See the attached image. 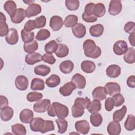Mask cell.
Instances as JSON below:
<instances>
[{
  "instance_id": "6da1fadb",
  "label": "cell",
  "mask_w": 135,
  "mask_h": 135,
  "mask_svg": "<svg viewBox=\"0 0 135 135\" xmlns=\"http://www.w3.org/2000/svg\"><path fill=\"white\" fill-rule=\"evenodd\" d=\"M84 55L88 57L97 59L101 54V50L96 45L95 42L91 39L86 40L83 43Z\"/></svg>"
},
{
  "instance_id": "7a4b0ae2",
  "label": "cell",
  "mask_w": 135,
  "mask_h": 135,
  "mask_svg": "<svg viewBox=\"0 0 135 135\" xmlns=\"http://www.w3.org/2000/svg\"><path fill=\"white\" fill-rule=\"evenodd\" d=\"M68 108L60 103L53 102L47 110V114L49 116L54 117L56 115L58 118L64 119L69 115Z\"/></svg>"
},
{
  "instance_id": "3957f363",
  "label": "cell",
  "mask_w": 135,
  "mask_h": 135,
  "mask_svg": "<svg viewBox=\"0 0 135 135\" xmlns=\"http://www.w3.org/2000/svg\"><path fill=\"white\" fill-rule=\"evenodd\" d=\"M51 105V101L48 99H44L38 101L33 105V110L37 113H43L46 112Z\"/></svg>"
},
{
  "instance_id": "277c9868",
  "label": "cell",
  "mask_w": 135,
  "mask_h": 135,
  "mask_svg": "<svg viewBox=\"0 0 135 135\" xmlns=\"http://www.w3.org/2000/svg\"><path fill=\"white\" fill-rule=\"evenodd\" d=\"M128 50V45L124 40L117 41L113 45V52L118 55H122L124 54Z\"/></svg>"
},
{
  "instance_id": "5b68a950",
  "label": "cell",
  "mask_w": 135,
  "mask_h": 135,
  "mask_svg": "<svg viewBox=\"0 0 135 135\" xmlns=\"http://www.w3.org/2000/svg\"><path fill=\"white\" fill-rule=\"evenodd\" d=\"M122 8V6L120 1L111 0L109 3L108 12L111 15H117L121 12Z\"/></svg>"
},
{
  "instance_id": "8992f818",
  "label": "cell",
  "mask_w": 135,
  "mask_h": 135,
  "mask_svg": "<svg viewBox=\"0 0 135 135\" xmlns=\"http://www.w3.org/2000/svg\"><path fill=\"white\" fill-rule=\"evenodd\" d=\"M45 123V120L41 118L36 117L31 121L30 127L32 131L34 132H41Z\"/></svg>"
},
{
  "instance_id": "52a82bcc",
  "label": "cell",
  "mask_w": 135,
  "mask_h": 135,
  "mask_svg": "<svg viewBox=\"0 0 135 135\" xmlns=\"http://www.w3.org/2000/svg\"><path fill=\"white\" fill-rule=\"evenodd\" d=\"M71 82L75 85L76 88L79 89H84L86 85V80L85 77L80 73L74 74L72 78Z\"/></svg>"
},
{
  "instance_id": "ba28073f",
  "label": "cell",
  "mask_w": 135,
  "mask_h": 135,
  "mask_svg": "<svg viewBox=\"0 0 135 135\" xmlns=\"http://www.w3.org/2000/svg\"><path fill=\"white\" fill-rule=\"evenodd\" d=\"M75 128L78 132L83 134H88L90 127L89 122L85 120L78 121L75 123Z\"/></svg>"
},
{
  "instance_id": "9c48e42d",
  "label": "cell",
  "mask_w": 135,
  "mask_h": 135,
  "mask_svg": "<svg viewBox=\"0 0 135 135\" xmlns=\"http://www.w3.org/2000/svg\"><path fill=\"white\" fill-rule=\"evenodd\" d=\"M107 93L110 95L113 96L116 94L120 93L121 91V88L119 84L114 82H108L104 86Z\"/></svg>"
},
{
  "instance_id": "30bf717a",
  "label": "cell",
  "mask_w": 135,
  "mask_h": 135,
  "mask_svg": "<svg viewBox=\"0 0 135 135\" xmlns=\"http://www.w3.org/2000/svg\"><path fill=\"white\" fill-rule=\"evenodd\" d=\"M15 84L16 88L21 91L26 90L28 86V80L27 78L24 75L17 76L15 81Z\"/></svg>"
},
{
  "instance_id": "8fae6325",
  "label": "cell",
  "mask_w": 135,
  "mask_h": 135,
  "mask_svg": "<svg viewBox=\"0 0 135 135\" xmlns=\"http://www.w3.org/2000/svg\"><path fill=\"white\" fill-rule=\"evenodd\" d=\"M63 25V21L62 18L57 15H54L52 16L50 20V27L54 31L60 30Z\"/></svg>"
},
{
  "instance_id": "7c38bea8",
  "label": "cell",
  "mask_w": 135,
  "mask_h": 135,
  "mask_svg": "<svg viewBox=\"0 0 135 135\" xmlns=\"http://www.w3.org/2000/svg\"><path fill=\"white\" fill-rule=\"evenodd\" d=\"M18 32L14 28H10L8 33L5 36L6 42L10 45L16 44L18 42Z\"/></svg>"
},
{
  "instance_id": "4fadbf2b",
  "label": "cell",
  "mask_w": 135,
  "mask_h": 135,
  "mask_svg": "<svg viewBox=\"0 0 135 135\" xmlns=\"http://www.w3.org/2000/svg\"><path fill=\"white\" fill-rule=\"evenodd\" d=\"M72 31L76 38H81L86 34V27L82 23H77L72 27Z\"/></svg>"
},
{
  "instance_id": "5bb4252c",
  "label": "cell",
  "mask_w": 135,
  "mask_h": 135,
  "mask_svg": "<svg viewBox=\"0 0 135 135\" xmlns=\"http://www.w3.org/2000/svg\"><path fill=\"white\" fill-rule=\"evenodd\" d=\"M107 91L104 87L98 86L95 88L92 92L94 100L101 101L104 100L107 97Z\"/></svg>"
},
{
  "instance_id": "9a60e30c",
  "label": "cell",
  "mask_w": 135,
  "mask_h": 135,
  "mask_svg": "<svg viewBox=\"0 0 135 135\" xmlns=\"http://www.w3.org/2000/svg\"><path fill=\"white\" fill-rule=\"evenodd\" d=\"M34 117L33 112L28 109H24L20 114V119L24 123H29L33 120Z\"/></svg>"
},
{
  "instance_id": "2e32d148",
  "label": "cell",
  "mask_w": 135,
  "mask_h": 135,
  "mask_svg": "<svg viewBox=\"0 0 135 135\" xmlns=\"http://www.w3.org/2000/svg\"><path fill=\"white\" fill-rule=\"evenodd\" d=\"M42 60V55L37 52L28 53L25 57V61L28 65H33Z\"/></svg>"
},
{
  "instance_id": "e0dca14e",
  "label": "cell",
  "mask_w": 135,
  "mask_h": 135,
  "mask_svg": "<svg viewBox=\"0 0 135 135\" xmlns=\"http://www.w3.org/2000/svg\"><path fill=\"white\" fill-rule=\"evenodd\" d=\"M41 6L37 4L33 3L28 5L26 9V16L29 18L32 16H36L41 12Z\"/></svg>"
},
{
  "instance_id": "ac0fdd59",
  "label": "cell",
  "mask_w": 135,
  "mask_h": 135,
  "mask_svg": "<svg viewBox=\"0 0 135 135\" xmlns=\"http://www.w3.org/2000/svg\"><path fill=\"white\" fill-rule=\"evenodd\" d=\"M121 131V126L119 122L111 121L107 126V131L110 135H119Z\"/></svg>"
},
{
  "instance_id": "d6986e66",
  "label": "cell",
  "mask_w": 135,
  "mask_h": 135,
  "mask_svg": "<svg viewBox=\"0 0 135 135\" xmlns=\"http://www.w3.org/2000/svg\"><path fill=\"white\" fill-rule=\"evenodd\" d=\"M121 73V68L117 64L109 65L106 70V74L108 76L111 78H118Z\"/></svg>"
},
{
  "instance_id": "ffe728a7",
  "label": "cell",
  "mask_w": 135,
  "mask_h": 135,
  "mask_svg": "<svg viewBox=\"0 0 135 135\" xmlns=\"http://www.w3.org/2000/svg\"><path fill=\"white\" fill-rule=\"evenodd\" d=\"M75 89L76 87L72 82H68L60 87L59 92L63 96L67 97L69 96Z\"/></svg>"
},
{
  "instance_id": "44dd1931",
  "label": "cell",
  "mask_w": 135,
  "mask_h": 135,
  "mask_svg": "<svg viewBox=\"0 0 135 135\" xmlns=\"http://www.w3.org/2000/svg\"><path fill=\"white\" fill-rule=\"evenodd\" d=\"M26 16V11L22 8H18L17 9L15 15L11 17V20L13 23L19 24L24 20Z\"/></svg>"
},
{
  "instance_id": "7402d4cb",
  "label": "cell",
  "mask_w": 135,
  "mask_h": 135,
  "mask_svg": "<svg viewBox=\"0 0 135 135\" xmlns=\"http://www.w3.org/2000/svg\"><path fill=\"white\" fill-rule=\"evenodd\" d=\"M14 111L10 107H5L1 109V118L4 121H9L13 116Z\"/></svg>"
},
{
  "instance_id": "603a6c76",
  "label": "cell",
  "mask_w": 135,
  "mask_h": 135,
  "mask_svg": "<svg viewBox=\"0 0 135 135\" xmlns=\"http://www.w3.org/2000/svg\"><path fill=\"white\" fill-rule=\"evenodd\" d=\"M4 9L7 12L10 17H12L15 15L17 11L16 4L13 1H7L4 5Z\"/></svg>"
},
{
  "instance_id": "cb8c5ba5",
  "label": "cell",
  "mask_w": 135,
  "mask_h": 135,
  "mask_svg": "<svg viewBox=\"0 0 135 135\" xmlns=\"http://www.w3.org/2000/svg\"><path fill=\"white\" fill-rule=\"evenodd\" d=\"M8 26L6 23V17L2 12L0 13V36H6L9 32Z\"/></svg>"
},
{
  "instance_id": "d4e9b609",
  "label": "cell",
  "mask_w": 135,
  "mask_h": 135,
  "mask_svg": "<svg viewBox=\"0 0 135 135\" xmlns=\"http://www.w3.org/2000/svg\"><path fill=\"white\" fill-rule=\"evenodd\" d=\"M59 68L63 73L69 74L73 70L74 63L70 60H65L61 63Z\"/></svg>"
},
{
  "instance_id": "484cf974",
  "label": "cell",
  "mask_w": 135,
  "mask_h": 135,
  "mask_svg": "<svg viewBox=\"0 0 135 135\" xmlns=\"http://www.w3.org/2000/svg\"><path fill=\"white\" fill-rule=\"evenodd\" d=\"M104 27L102 24H97L91 26L89 29V33L92 36L99 37L103 34Z\"/></svg>"
},
{
  "instance_id": "4316f807",
  "label": "cell",
  "mask_w": 135,
  "mask_h": 135,
  "mask_svg": "<svg viewBox=\"0 0 135 135\" xmlns=\"http://www.w3.org/2000/svg\"><path fill=\"white\" fill-rule=\"evenodd\" d=\"M72 115L74 118H79L84 113V108L79 103L74 102L71 108Z\"/></svg>"
},
{
  "instance_id": "83f0119b",
  "label": "cell",
  "mask_w": 135,
  "mask_h": 135,
  "mask_svg": "<svg viewBox=\"0 0 135 135\" xmlns=\"http://www.w3.org/2000/svg\"><path fill=\"white\" fill-rule=\"evenodd\" d=\"M81 68L83 71L86 73H91L95 70V64L91 61H83L81 64Z\"/></svg>"
},
{
  "instance_id": "f1b7e54d",
  "label": "cell",
  "mask_w": 135,
  "mask_h": 135,
  "mask_svg": "<svg viewBox=\"0 0 135 135\" xmlns=\"http://www.w3.org/2000/svg\"><path fill=\"white\" fill-rule=\"evenodd\" d=\"M123 59L128 64H132L135 62V50L133 47L128 48L127 52L124 54Z\"/></svg>"
},
{
  "instance_id": "f546056e",
  "label": "cell",
  "mask_w": 135,
  "mask_h": 135,
  "mask_svg": "<svg viewBox=\"0 0 135 135\" xmlns=\"http://www.w3.org/2000/svg\"><path fill=\"white\" fill-rule=\"evenodd\" d=\"M105 12V8L103 3H98L97 4H95L93 10V15L95 16L97 18L101 17L104 15Z\"/></svg>"
},
{
  "instance_id": "4dcf8cb0",
  "label": "cell",
  "mask_w": 135,
  "mask_h": 135,
  "mask_svg": "<svg viewBox=\"0 0 135 135\" xmlns=\"http://www.w3.org/2000/svg\"><path fill=\"white\" fill-rule=\"evenodd\" d=\"M60 78L56 74H52L45 80V83L50 88H55L60 84Z\"/></svg>"
},
{
  "instance_id": "1f68e13d",
  "label": "cell",
  "mask_w": 135,
  "mask_h": 135,
  "mask_svg": "<svg viewBox=\"0 0 135 135\" xmlns=\"http://www.w3.org/2000/svg\"><path fill=\"white\" fill-rule=\"evenodd\" d=\"M45 88L44 82L42 79L34 78L31 84V89L32 90H43Z\"/></svg>"
},
{
  "instance_id": "d6a6232c",
  "label": "cell",
  "mask_w": 135,
  "mask_h": 135,
  "mask_svg": "<svg viewBox=\"0 0 135 135\" xmlns=\"http://www.w3.org/2000/svg\"><path fill=\"white\" fill-rule=\"evenodd\" d=\"M127 111V109L126 105H123L122 107L118 110H116L113 113V121L117 122L121 121L123 118L124 117L126 112Z\"/></svg>"
},
{
  "instance_id": "836d02e7",
  "label": "cell",
  "mask_w": 135,
  "mask_h": 135,
  "mask_svg": "<svg viewBox=\"0 0 135 135\" xmlns=\"http://www.w3.org/2000/svg\"><path fill=\"white\" fill-rule=\"evenodd\" d=\"M69 52V49L68 46L63 43H60L58 44V47L55 52L56 55L62 58L66 56Z\"/></svg>"
},
{
  "instance_id": "e575fe53",
  "label": "cell",
  "mask_w": 135,
  "mask_h": 135,
  "mask_svg": "<svg viewBox=\"0 0 135 135\" xmlns=\"http://www.w3.org/2000/svg\"><path fill=\"white\" fill-rule=\"evenodd\" d=\"M51 71V69L49 66L45 65H39L34 68V72L36 75L42 76H46Z\"/></svg>"
},
{
  "instance_id": "d590c367",
  "label": "cell",
  "mask_w": 135,
  "mask_h": 135,
  "mask_svg": "<svg viewBox=\"0 0 135 135\" xmlns=\"http://www.w3.org/2000/svg\"><path fill=\"white\" fill-rule=\"evenodd\" d=\"M78 16L75 15L71 14L65 18L63 23L66 27H72L78 23Z\"/></svg>"
},
{
  "instance_id": "8d00e7d4",
  "label": "cell",
  "mask_w": 135,
  "mask_h": 135,
  "mask_svg": "<svg viewBox=\"0 0 135 135\" xmlns=\"http://www.w3.org/2000/svg\"><path fill=\"white\" fill-rule=\"evenodd\" d=\"M11 130L15 135H25L26 130L24 125L20 123H16L11 126Z\"/></svg>"
},
{
  "instance_id": "74e56055",
  "label": "cell",
  "mask_w": 135,
  "mask_h": 135,
  "mask_svg": "<svg viewBox=\"0 0 135 135\" xmlns=\"http://www.w3.org/2000/svg\"><path fill=\"white\" fill-rule=\"evenodd\" d=\"M125 129L128 131H133L135 128V117L132 114H129L124 123Z\"/></svg>"
},
{
  "instance_id": "f35d334b",
  "label": "cell",
  "mask_w": 135,
  "mask_h": 135,
  "mask_svg": "<svg viewBox=\"0 0 135 135\" xmlns=\"http://www.w3.org/2000/svg\"><path fill=\"white\" fill-rule=\"evenodd\" d=\"M90 118L91 123L93 127H95L100 126L101 124L103 121L102 115L98 112L92 113L90 115Z\"/></svg>"
},
{
  "instance_id": "ab89813d",
  "label": "cell",
  "mask_w": 135,
  "mask_h": 135,
  "mask_svg": "<svg viewBox=\"0 0 135 135\" xmlns=\"http://www.w3.org/2000/svg\"><path fill=\"white\" fill-rule=\"evenodd\" d=\"M38 43L35 40H33L32 42L28 43H24L23 45L24 51L28 53L35 52L38 49Z\"/></svg>"
},
{
  "instance_id": "60d3db41",
  "label": "cell",
  "mask_w": 135,
  "mask_h": 135,
  "mask_svg": "<svg viewBox=\"0 0 135 135\" xmlns=\"http://www.w3.org/2000/svg\"><path fill=\"white\" fill-rule=\"evenodd\" d=\"M58 47V44L55 40H51L45 45L44 50L47 53L52 54L55 53Z\"/></svg>"
},
{
  "instance_id": "b9f144b4",
  "label": "cell",
  "mask_w": 135,
  "mask_h": 135,
  "mask_svg": "<svg viewBox=\"0 0 135 135\" xmlns=\"http://www.w3.org/2000/svg\"><path fill=\"white\" fill-rule=\"evenodd\" d=\"M22 41L24 43H28L33 41L34 38V33L33 32H27L23 29L21 32Z\"/></svg>"
},
{
  "instance_id": "7bdbcfd3",
  "label": "cell",
  "mask_w": 135,
  "mask_h": 135,
  "mask_svg": "<svg viewBox=\"0 0 135 135\" xmlns=\"http://www.w3.org/2000/svg\"><path fill=\"white\" fill-rule=\"evenodd\" d=\"M55 122L58 127V133L61 134L64 133L66 132L68 126L67 121L64 119L59 118L55 120Z\"/></svg>"
},
{
  "instance_id": "ee69618b",
  "label": "cell",
  "mask_w": 135,
  "mask_h": 135,
  "mask_svg": "<svg viewBox=\"0 0 135 135\" xmlns=\"http://www.w3.org/2000/svg\"><path fill=\"white\" fill-rule=\"evenodd\" d=\"M101 109V104L100 101L97 100H94L92 102L89 107L88 108V111L91 113H94L98 112Z\"/></svg>"
},
{
  "instance_id": "f6af8a7d",
  "label": "cell",
  "mask_w": 135,
  "mask_h": 135,
  "mask_svg": "<svg viewBox=\"0 0 135 135\" xmlns=\"http://www.w3.org/2000/svg\"><path fill=\"white\" fill-rule=\"evenodd\" d=\"M43 97V94L41 93L37 92H30L26 96L27 100L30 102H33L35 101H38L41 100Z\"/></svg>"
},
{
  "instance_id": "bcb514c9",
  "label": "cell",
  "mask_w": 135,
  "mask_h": 135,
  "mask_svg": "<svg viewBox=\"0 0 135 135\" xmlns=\"http://www.w3.org/2000/svg\"><path fill=\"white\" fill-rule=\"evenodd\" d=\"M65 4L68 9L70 11L77 10L80 5L78 0H66Z\"/></svg>"
},
{
  "instance_id": "7dc6e473",
  "label": "cell",
  "mask_w": 135,
  "mask_h": 135,
  "mask_svg": "<svg viewBox=\"0 0 135 135\" xmlns=\"http://www.w3.org/2000/svg\"><path fill=\"white\" fill-rule=\"evenodd\" d=\"M50 36V32L46 29L40 30L37 33L36 40L38 41H44L47 39Z\"/></svg>"
},
{
  "instance_id": "c3c4849f",
  "label": "cell",
  "mask_w": 135,
  "mask_h": 135,
  "mask_svg": "<svg viewBox=\"0 0 135 135\" xmlns=\"http://www.w3.org/2000/svg\"><path fill=\"white\" fill-rule=\"evenodd\" d=\"M54 130V125L53 121L52 120H45L44 126L41 133H44L50 131H53Z\"/></svg>"
},
{
  "instance_id": "681fc988",
  "label": "cell",
  "mask_w": 135,
  "mask_h": 135,
  "mask_svg": "<svg viewBox=\"0 0 135 135\" xmlns=\"http://www.w3.org/2000/svg\"><path fill=\"white\" fill-rule=\"evenodd\" d=\"M112 99L114 102V106L117 107L122 105L124 102V99L123 95L120 93H118L113 95Z\"/></svg>"
},
{
  "instance_id": "f907efd6",
  "label": "cell",
  "mask_w": 135,
  "mask_h": 135,
  "mask_svg": "<svg viewBox=\"0 0 135 135\" xmlns=\"http://www.w3.org/2000/svg\"><path fill=\"white\" fill-rule=\"evenodd\" d=\"M74 102L79 103L80 104H81L83 108L85 109H88L89 106L90 105L91 103V100L88 97H86L85 98H77L75 101Z\"/></svg>"
},
{
  "instance_id": "816d5d0a",
  "label": "cell",
  "mask_w": 135,
  "mask_h": 135,
  "mask_svg": "<svg viewBox=\"0 0 135 135\" xmlns=\"http://www.w3.org/2000/svg\"><path fill=\"white\" fill-rule=\"evenodd\" d=\"M42 61L44 62L50 64H53L56 62V59L52 55V54L49 53H45L42 56Z\"/></svg>"
},
{
  "instance_id": "f5cc1de1",
  "label": "cell",
  "mask_w": 135,
  "mask_h": 135,
  "mask_svg": "<svg viewBox=\"0 0 135 135\" xmlns=\"http://www.w3.org/2000/svg\"><path fill=\"white\" fill-rule=\"evenodd\" d=\"M36 28H41L44 27L46 25V17L44 15H41L36 17L35 20Z\"/></svg>"
},
{
  "instance_id": "db71d44e",
  "label": "cell",
  "mask_w": 135,
  "mask_h": 135,
  "mask_svg": "<svg viewBox=\"0 0 135 135\" xmlns=\"http://www.w3.org/2000/svg\"><path fill=\"white\" fill-rule=\"evenodd\" d=\"M36 28V25L35 20H30L24 25V30L27 32H31V31Z\"/></svg>"
},
{
  "instance_id": "11a10c76",
  "label": "cell",
  "mask_w": 135,
  "mask_h": 135,
  "mask_svg": "<svg viewBox=\"0 0 135 135\" xmlns=\"http://www.w3.org/2000/svg\"><path fill=\"white\" fill-rule=\"evenodd\" d=\"M105 109L107 111H111L114 107V102L112 98H108L104 103Z\"/></svg>"
},
{
  "instance_id": "9f6ffc18",
  "label": "cell",
  "mask_w": 135,
  "mask_h": 135,
  "mask_svg": "<svg viewBox=\"0 0 135 135\" xmlns=\"http://www.w3.org/2000/svg\"><path fill=\"white\" fill-rule=\"evenodd\" d=\"M134 28L135 23L133 22H128L125 24L124 26V30L127 33L131 34L132 33L134 32Z\"/></svg>"
},
{
  "instance_id": "6f0895ef",
  "label": "cell",
  "mask_w": 135,
  "mask_h": 135,
  "mask_svg": "<svg viewBox=\"0 0 135 135\" xmlns=\"http://www.w3.org/2000/svg\"><path fill=\"white\" fill-rule=\"evenodd\" d=\"M94 5L95 4L93 3H89L87 4L85 6L84 13L88 16L93 15V10Z\"/></svg>"
},
{
  "instance_id": "680465c9",
  "label": "cell",
  "mask_w": 135,
  "mask_h": 135,
  "mask_svg": "<svg viewBox=\"0 0 135 135\" xmlns=\"http://www.w3.org/2000/svg\"><path fill=\"white\" fill-rule=\"evenodd\" d=\"M82 18L84 21L88 23L95 22V21H97V19H98V18L96 16H95L94 15H91V16H88L85 15L84 13L82 15Z\"/></svg>"
},
{
  "instance_id": "91938a15",
  "label": "cell",
  "mask_w": 135,
  "mask_h": 135,
  "mask_svg": "<svg viewBox=\"0 0 135 135\" xmlns=\"http://www.w3.org/2000/svg\"><path fill=\"white\" fill-rule=\"evenodd\" d=\"M127 85L131 88H135V77L134 75H131L128 77L127 80Z\"/></svg>"
},
{
  "instance_id": "94428289",
  "label": "cell",
  "mask_w": 135,
  "mask_h": 135,
  "mask_svg": "<svg viewBox=\"0 0 135 135\" xmlns=\"http://www.w3.org/2000/svg\"><path fill=\"white\" fill-rule=\"evenodd\" d=\"M0 109H2L5 107H7L8 105V101L7 98L4 96L1 95L0 96Z\"/></svg>"
},
{
  "instance_id": "6125c7cd",
  "label": "cell",
  "mask_w": 135,
  "mask_h": 135,
  "mask_svg": "<svg viewBox=\"0 0 135 135\" xmlns=\"http://www.w3.org/2000/svg\"><path fill=\"white\" fill-rule=\"evenodd\" d=\"M134 37H135V32H133L129 36V41L130 44L132 46H134Z\"/></svg>"
},
{
  "instance_id": "be15d7a7",
  "label": "cell",
  "mask_w": 135,
  "mask_h": 135,
  "mask_svg": "<svg viewBox=\"0 0 135 135\" xmlns=\"http://www.w3.org/2000/svg\"><path fill=\"white\" fill-rule=\"evenodd\" d=\"M34 2H35L34 0V1H23V2H24V3H25L27 4H28V5H30V4H31L34 3Z\"/></svg>"
}]
</instances>
